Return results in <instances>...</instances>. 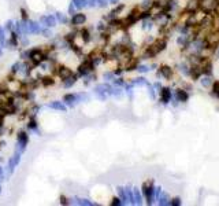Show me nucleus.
Masks as SVG:
<instances>
[{
	"instance_id": "obj_1",
	"label": "nucleus",
	"mask_w": 219,
	"mask_h": 206,
	"mask_svg": "<svg viewBox=\"0 0 219 206\" xmlns=\"http://www.w3.org/2000/svg\"><path fill=\"white\" fill-rule=\"evenodd\" d=\"M29 143V133L25 131V129H21V131L16 133V143H15V151L24 154L26 151V146Z\"/></svg>"
},
{
	"instance_id": "obj_2",
	"label": "nucleus",
	"mask_w": 219,
	"mask_h": 206,
	"mask_svg": "<svg viewBox=\"0 0 219 206\" xmlns=\"http://www.w3.org/2000/svg\"><path fill=\"white\" fill-rule=\"evenodd\" d=\"M154 183L152 181H145L142 184V194H144L145 199H147V204H152V199H154Z\"/></svg>"
},
{
	"instance_id": "obj_3",
	"label": "nucleus",
	"mask_w": 219,
	"mask_h": 206,
	"mask_svg": "<svg viewBox=\"0 0 219 206\" xmlns=\"http://www.w3.org/2000/svg\"><path fill=\"white\" fill-rule=\"evenodd\" d=\"M54 74H56L60 80H65V78H67L69 76H71L73 74V72L70 70V69L67 68V66H63V65H58V66H55L54 68Z\"/></svg>"
},
{
	"instance_id": "obj_4",
	"label": "nucleus",
	"mask_w": 219,
	"mask_h": 206,
	"mask_svg": "<svg viewBox=\"0 0 219 206\" xmlns=\"http://www.w3.org/2000/svg\"><path fill=\"white\" fill-rule=\"evenodd\" d=\"M40 24H41L42 26H48V28L54 29L55 26L58 25V21H56L55 15L48 14V15H42L41 18H40Z\"/></svg>"
},
{
	"instance_id": "obj_5",
	"label": "nucleus",
	"mask_w": 219,
	"mask_h": 206,
	"mask_svg": "<svg viewBox=\"0 0 219 206\" xmlns=\"http://www.w3.org/2000/svg\"><path fill=\"white\" fill-rule=\"evenodd\" d=\"M48 109H52V110H56V111H60V113H66L67 111V106L65 105V102H59V101H52L49 102L47 105Z\"/></svg>"
},
{
	"instance_id": "obj_6",
	"label": "nucleus",
	"mask_w": 219,
	"mask_h": 206,
	"mask_svg": "<svg viewBox=\"0 0 219 206\" xmlns=\"http://www.w3.org/2000/svg\"><path fill=\"white\" fill-rule=\"evenodd\" d=\"M86 22V15L82 14V12H75L74 15H71L70 19V24L73 26H79V25H84Z\"/></svg>"
},
{
	"instance_id": "obj_7",
	"label": "nucleus",
	"mask_w": 219,
	"mask_h": 206,
	"mask_svg": "<svg viewBox=\"0 0 219 206\" xmlns=\"http://www.w3.org/2000/svg\"><path fill=\"white\" fill-rule=\"evenodd\" d=\"M19 45V33L15 30L10 32V39L7 40V47L10 48H16Z\"/></svg>"
},
{
	"instance_id": "obj_8",
	"label": "nucleus",
	"mask_w": 219,
	"mask_h": 206,
	"mask_svg": "<svg viewBox=\"0 0 219 206\" xmlns=\"http://www.w3.org/2000/svg\"><path fill=\"white\" fill-rule=\"evenodd\" d=\"M42 29V25L40 21H30L29 19V35H40Z\"/></svg>"
},
{
	"instance_id": "obj_9",
	"label": "nucleus",
	"mask_w": 219,
	"mask_h": 206,
	"mask_svg": "<svg viewBox=\"0 0 219 206\" xmlns=\"http://www.w3.org/2000/svg\"><path fill=\"white\" fill-rule=\"evenodd\" d=\"M63 102H65V105L69 106V107H74V106L78 103L77 94H66L65 96H63Z\"/></svg>"
},
{
	"instance_id": "obj_10",
	"label": "nucleus",
	"mask_w": 219,
	"mask_h": 206,
	"mask_svg": "<svg viewBox=\"0 0 219 206\" xmlns=\"http://www.w3.org/2000/svg\"><path fill=\"white\" fill-rule=\"evenodd\" d=\"M78 78H79V76L77 74V73H75V74H74V73H73L71 76H69L67 78H65V80H63V87H65L66 89L71 88L73 85H74L75 82H77V80H78Z\"/></svg>"
},
{
	"instance_id": "obj_11",
	"label": "nucleus",
	"mask_w": 219,
	"mask_h": 206,
	"mask_svg": "<svg viewBox=\"0 0 219 206\" xmlns=\"http://www.w3.org/2000/svg\"><path fill=\"white\" fill-rule=\"evenodd\" d=\"M78 36L82 39V41L85 43H89L92 40V35H91V30H89L88 28H82V29H79L78 30Z\"/></svg>"
},
{
	"instance_id": "obj_12",
	"label": "nucleus",
	"mask_w": 219,
	"mask_h": 206,
	"mask_svg": "<svg viewBox=\"0 0 219 206\" xmlns=\"http://www.w3.org/2000/svg\"><path fill=\"white\" fill-rule=\"evenodd\" d=\"M160 101L163 102L164 105L171 101V89L170 88L164 87V88L160 89Z\"/></svg>"
},
{
	"instance_id": "obj_13",
	"label": "nucleus",
	"mask_w": 219,
	"mask_h": 206,
	"mask_svg": "<svg viewBox=\"0 0 219 206\" xmlns=\"http://www.w3.org/2000/svg\"><path fill=\"white\" fill-rule=\"evenodd\" d=\"M159 74H162L164 78H171V76H172V69L170 68V66H166V65H163V66H160L159 68Z\"/></svg>"
},
{
	"instance_id": "obj_14",
	"label": "nucleus",
	"mask_w": 219,
	"mask_h": 206,
	"mask_svg": "<svg viewBox=\"0 0 219 206\" xmlns=\"http://www.w3.org/2000/svg\"><path fill=\"white\" fill-rule=\"evenodd\" d=\"M55 18H56V21H58V24H60V25H69V22H70L69 21V16L60 11L55 12Z\"/></svg>"
},
{
	"instance_id": "obj_15",
	"label": "nucleus",
	"mask_w": 219,
	"mask_h": 206,
	"mask_svg": "<svg viewBox=\"0 0 219 206\" xmlns=\"http://www.w3.org/2000/svg\"><path fill=\"white\" fill-rule=\"evenodd\" d=\"M0 47L6 48L7 47V37H6V29L4 26L0 25Z\"/></svg>"
},
{
	"instance_id": "obj_16",
	"label": "nucleus",
	"mask_w": 219,
	"mask_h": 206,
	"mask_svg": "<svg viewBox=\"0 0 219 206\" xmlns=\"http://www.w3.org/2000/svg\"><path fill=\"white\" fill-rule=\"evenodd\" d=\"M71 3L74 4V7L77 8V11H81L85 7H88V2L86 0H71Z\"/></svg>"
},
{
	"instance_id": "obj_17",
	"label": "nucleus",
	"mask_w": 219,
	"mask_h": 206,
	"mask_svg": "<svg viewBox=\"0 0 219 206\" xmlns=\"http://www.w3.org/2000/svg\"><path fill=\"white\" fill-rule=\"evenodd\" d=\"M41 84L44 87H52L55 84V78L52 76H44V77H41Z\"/></svg>"
},
{
	"instance_id": "obj_18",
	"label": "nucleus",
	"mask_w": 219,
	"mask_h": 206,
	"mask_svg": "<svg viewBox=\"0 0 219 206\" xmlns=\"http://www.w3.org/2000/svg\"><path fill=\"white\" fill-rule=\"evenodd\" d=\"M177 98H178V102H186L189 99V95L184 89H177Z\"/></svg>"
},
{
	"instance_id": "obj_19",
	"label": "nucleus",
	"mask_w": 219,
	"mask_h": 206,
	"mask_svg": "<svg viewBox=\"0 0 219 206\" xmlns=\"http://www.w3.org/2000/svg\"><path fill=\"white\" fill-rule=\"evenodd\" d=\"M26 127H28L29 131H34V129L38 128V121L36 119V117H32L30 119H29L28 124H26Z\"/></svg>"
},
{
	"instance_id": "obj_20",
	"label": "nucleus",
	"mask_w": 219,
	"mask_h": 206,
	"mask_svg": "<svg viewBox=\"0 0 219 206\" xmlns=\"http://www.w3.org/2000/svg\"><path fill=\"white\" fill-rule=\"evenodd\" d=\"M40 35L42 36V37H45V39H49V37H52V29L51 28H48V26H42V29H41V33Z\"/></svg>"
},
{
	"instance_id": "obj_21",
	"label": "nucleus",
	"mask_w": 219,
	"mask_h": 206,
	"mask_svg": "<svg viewBox=\"0 0 219 206\" xmlns=\"http://www.w3.org/2000/svg\"><path fill=\"white\" fill-rule=\"evenodd\" d=\"M14 25H15L14 19H8V21L6 22V25H4L6 32H12V30H14Z\"/></svg>"
},
{
	"instance_id": "obj_22",
	"label": "nucleus",
	"mask_w": 219,
	"mask_h": 206,
	"mask_svg": "<svg viewBox=\"0 0 219 206\" xmlns=\"http://www.w3.org/2000/svg\"><path fill=\"white\" fill-rule=\"evenodd\" d=\"M59 204L63 205V206L70 205V198H69V197H66L65 194H60V197H59Z\"/></svg>"
},
{
	"instance_id": "obj_23",
	"label": "nucleus",
	"mask_w": 219,
	"mask_h": 206,
	"mask_svg": "<svg viewBox=\"0 0 219 206\" xmlns=\"http://www.w3.org/2000/svg\"><path fill=\"white\" fill-rule=\"evenodd\" d=\"M21 66H22L21 62H15V63H12L11 65V73H12V74L19 73V70H21Z\"/></svg>"
},
{
	"instance_id": "obj_24",
	"label": "nucleus",
	"mask_w": 219,
	"mask_h": 206,
	"mask_svg": "<svg viewBox=\"0 0 219 206\" xmlns=\"http://www.w3.org/2000/svg\"><path fill=\"white\" fill-rule=\"evenodd\" d=\"M19 44L22 45V47H29V44H30V41H29V39H28V36H25V35H22V37L19 39Z\"/></svg>"
},
{
	"instance_id": "obj_25",
	"label": "nucleus",
	"mask_w": 219,
	"mask_h": 206,
	"mask_svg": "<svg viewBox=\"0 0 219 206\" xmlns=\"http://www.w3.org/2000/svg\"><path fill=\"white\" fill-rule=\"evenodd\" d=\"M110 205H112V206H121V205H123V202H122V199L119 198V197H114L111 199V202H110Z\"/></svg>"
},
{
	"instance_id": "obj_26",
	"label": "nucleus",
	"mask_w": 219,
	"mask_h": 206,
	"mask_svg": "<svg viewBox=\"0 0 219 206\" xmlns=\"http://www.w3.org/2000/svg\"><path fill=\"white\" fill-rule=\"evenodd\" d=\"M151 10H144V11L142 12H140V14H138V19H145V18H149V16H151Z\"/></svg>"
},
{
	"instance_id": "obj_27",
	"label": "nucleus",
	"mask_w": 219,
	"mask_h": 206,
	"mask_svg": "<svg viewBox=\"0 0 219 206\" xmlns=\"http://www.w3.org/2000/svg\"><path fill=\"white\" fill-rule=\"evenodd\" d=\"M6 179H7V172H6V168L0 165V183L4 181Z\"/></svg>"
},
{
	"instance_id": "obj_28",
	"label": "nucleus",
	"mask_w": 219,
	"mask_h": 206,
	"mask_svg": "<svg viewBox=\"0 0 219 206\" xmlns=\"http://www.w3.org/2000/svg\"><path fill=\"white\" fill-rule=\"evenodd\" d=\"M29 55H30V49H24V51L19 54V58H21L22 61H26V59H29Z\"/></svg>"
},
{
	"instance_id": "obj_29",
	"label": "nucleus",
	"mask_w": 219,
	"mask_h": 206,
	"mask_svg": "<svg viewBox=\"0 0 219 206\" xmlns=\"http://www.w3.org/2000/svg\"><path fill=\"white\" fill-rule=\"evenodd\" d=\"M212 94L219 96V81L212 82Z\"/></svg>"
},
{
	"instance_id": "obj_30",
	"label": "nucleus",
	"mask_w": 219,
	"mask_h": 206,
	"mask_svg": "<svg viewBox=\"0 0 219 206\" xmlns=\"http://www.w3.org/2000/svg\"><path fill=\"white\" fill-rule=\"evenodd\" d=\"M104 80H107V81H111V80H115V74H114V72H107V73H104Z\"/></svg>"
},
{
	"instance_id": "obj_31",
	"label": "nucleus",
	"mask_w": 219,
	"mask_h": 206,
	"mask_svg": "<svg viewBox=\"0 0 219 206\" xmlns=\"http://www.w3.org/2000/svg\"><path fill=\"white\" fill-rule=\"evenodd\" d=\"M67 12H69V15H74L75 12H77V8L74 7V4L73 3H70L69 4V8H67Z\"/></svg>"
},
{
	"instance_id": "obj_32",
	"label": "nucleus",
	"mask_w": 219,
	"mask_h": 206,
	"mask_svg": "<svg viewBox=\"0 0 219 206\" xmlns=\"http://www.w3.org/2000/svg\"><path fill=\"white\" fill-rule=\"evenodd\" d=\"M21 18L25 19V21H29V14L25 8H21Z\"/></svg>"
},
{
	"instance_id": "obj_33",
	"label": "nucleus",
	"mask_w": 219,
	"mask_h": 206,
	"mask_svg": "<svg viewBox=\"0 0 219 206\" xmlns=\"http://www.w3.org/2000/svg\"><path fill=\"white\" fill-rule=\"evenodd\" d=\"M170 205H174V206L181 205V199H180V198H174V199H171V201H170Z\"/></svg>"
},
{
	"instance_id": "obj_34",
	"label": "nucleus",
	"mask_w": 219,
	"mask_h": 206,
	"mask_svg": "<svg viewBox=\"0 0 219 206\" xmlns=\"http://www.w3.org/2000/svg\"><path fill=\"white\" fill-rule=\"evenodd\" d=\"M210 84H211L210 78H208V77H205V78L203 80V85H204V87H208V85H210Z\"/></svg>"
},
{
	"instance_id": "obj_35",
	"label": "nucleus",
	"mask_w": 219,
	"mask_h": 206,
	"mask_svg": "<svg viewBox=\"0 0 219 206\" xmlns=\"http://www.w3.org/2000/svg\"><path fill=\"white\" fill-rule=\"evenodd\" d=\"M122 72H123V70H122V68H117L114 70V74L115 76H119V74H122Z\"/></svg>"
},
{
	"instance_id": "obj_36",
	"label": "nucleus",
	"mask_w": 219,
	"mask_h": 206,
	"mask_svg": "<svg viewBox=\"0 0 219 206\" xmlns=\"http://www.w3.org/2000/svg\"><path fill=\"white\" fill-rule=\"evenodd\" d=\"M108 3H111V4H118V2L119 0H107Z\"/></svg>"
},
{
	"instance_id": "obj_37",
	"label": "nucleus",
	"mask_w": 219,
	"mask_h": 206,
	"mask_svg": "<svg viewBox=\"0 0 219 206\" xmlns=\"http://www.w3.org/2000/svg\"><path fill=\"white\" fill-rule=\"evenodd\" d=\"M0 56H3V48L0 47Z\"/></svg>"
},
{
	"instance_id": "obj_38",
	"label": "nucleus",
	"mask_w": 219,
	"mask_h": 206,
	"mask_svg": "<svg viewBox=\"0 0 219 206\" xmlns=\"http://www.w3.org/2000/svg\"><path fill=\"white\" fill-rule=\"evenodd\" d=\"M3 161H4V159H3L2 157H0V165H2V164H3Z\"/></svg>"
},
{
	"instance_id": "obj_39",
	"label": "nucleus",
	"mask_w": 219,
	"mask_h": 206,
	"mask_svg": "<svg viewBox=\"0 0 219 206\" xmlns=\"http://www.w3.org/2000/svg\"><path fill=\"white\" fill-rule=\"evenodd\" d=\"M3 192V188H2V184H0V194H2Z\"/></svg>"
}]
</instances>
